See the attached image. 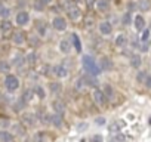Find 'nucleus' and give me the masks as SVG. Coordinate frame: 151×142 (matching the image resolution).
<instances>
[{
    "label": "nucleus",
    "mask_w": 151,
    "mask_h": 142,
    "mask_svg": "<svg viewBox=\"0 0 151 142\" xmlns=\"http://www.w3.org/2000/svg\"><path fill=\"white\" fill-rule=\"evenodd\" d=\"M82 65L85 68V71H88V74H92V76H99L101 73V65L96 64V61L91 56V55H83L82 56Z\"/></svg>",
    "instance_id": "f257e3e1"
},
{
    "label": "nucleus",
    "mask_w": 151,
    "mask_h": 142,
    "mask_svg": "<svg viewBox=\"0 0 151 142\" xmlns=\"http://www.w3.org/2000/svg\"><path fill=\"white\" fill-rule=\"evenodd\" d=\"M19 79L15 76V74H6V77H5V89L8 90V92H17L18 89H19Z\"/></svg>",
    "instance_id": "f03ea898"
},
{
    "label": "nucleus",
    "mask_w": 151,
    "mask_h": 142,
    "mask_svg": "<svg viewBox=\"0 0 151 142\" xmlns=\"http://www.w3.org/2000/svg\"><path fill=\"white\" fill-rule=\"evenodd\" d=\"M31 21V16H30V12H27L25 9H21L19 12H17L15 15V24L19 25V27H25L28 25Z\"/></svg>",
    "instance_id": "7ed1b4c3"
},
{
    "label": "nucleus",
    "mask_w": 151,
    "mask_h": 142,
    "mask_svg": "<svg viewBox=\"0 0 151 142\" xmlns=\"http://www.w3.org/2000/svg\"><path fill=\"white\" fill-rule=\"evenodd\" d=\"M67 16L71 21H79L82 18V9L77 5H71L70 8H67Z\"/></svg>",
    "instance_id": "20e7f679"
},
{
    "label": "nucleus",
    "mask_w": 151,
    "mask_h": 142,
    "mask_svg": "<svg viewBox=\"0 0 151 142\" xmlns=\"http://www.w3.org/2000/svg\"><path fill=\"white\" fill-rule=\"evenodd\" d=\"M52 27L56 30V31H65L67 30V19L64 16H55L52 19Z\"/></svg>",
    "instance_id": "39448f33"
},
{
    "label": "nucleus",
    "mask_w": 151,
    "mask_h": 142,
    "mask_svg": "<svg viewBox=\"0 0 151 142\" xmlns=\"http://www.w3.org/2000/svg\"><path fill=\"white\" fill-rule=\"evenodd\" d=\"M92 98H93V102H95L98 107H104L105 102H107V96H105L104 90H99V89H95V90H93Z\"/></svg>",
    "instance_id": "423d86ee"
},
{
    "label": "nucleus",
    "mask_w": 151,
    "mask_h": 142,
    "mask_svg": "<svg viewBox=\"0 0 151 142\" xmlns=\"http://www.w3.org/2000/svg\"><path fill=\"white\" fill-rule=\"evenodd\" d=\"M12 43L17 46H22L27 43V36L24 31H15L12 33Z\"/></svg>",
    "instance_id": "0eeeda50"
},
{
    "label": "nucleus",
    "mask_w": 151,
    "mask_h": 142,
    "mask_svg": "<svg viewBox=\"0 0 151 142\" xmlns=\"http://www.w3.org/2000/svg\"><path fill=\"white\" fill-rule=\"evenodd\" d=\"M52 71H53V74H55L58 79H64V77H67V76H68V70H67V67H65V65H62V64L55 65V67L52 68Z\"/></svg>",
    "instance_id": "6e6552de"
},
{
    "label": "nucleus",
    "mask_w": 151,
    "mask_h": 142,
    "mask_svg": "<svg viewBox=\"0 0 151 142\" xmlns=\"http://www.w3.org/2000/svg\"><path fill=\"white\" fill-rule=\"evenodd\" d=\"M12 65L14 67H17V68H21L24 64H27V58H25V55H22V53H15L14 55V58H12Z\"/></svg>",
    "instance_id": "1a4fd4ad"
},
{
    "label": "nucleus",
    "mask_w": 151,
    "mask_h": 142,
    "mask_svg": "<svg viewBox=\"0 0 151 142\" xmlns=\"http://www.w3.org/2000/svg\"><path fill=\"white\" fill-rule=\"evenodd\" d=\"M59 52L61 53H64V55H68L70 52H71V47H73V44H71V40H68V39H62L61 42H59Z\"/></svg>",
    "instance_id": "9d476101"
},
{
    "label": "nucleus",
    "mask_w": 151,
    "mask_h": 142,
    "mask_svg": "<svg viewBox=\"0 0 151 142\" xmlns=\"http://www.w3.org/2000/svg\"><path fill=\"white\" fill-rule=\"evenodd\" d=\"M0 33L3 36L12 34V22L9 19H2V22H0Z\"/></svg>",
    "instance_id": "9b49d317"
},
{
    "label": "nucleus",
    "mask_w": 151,
    "mask_h": 142,
    "mask_svg": "<svg viewBox=\"0 0 151 142\" xmlns=\"http://www.w3.org/2000/svg\"><path fill=\"white\" fill-rule=\"evenodd\" d=\"M99 33H101L102 36H110V34L113 33V25H111V22H110V21H102V22H99Z\"/></svg>",
    "instance_id": "f8f14e48"
},
{
    "label": "nucleus",
    "mask_w": 151,
    "mask_h": 142,
    "mask_svg": "<svg viewBox=\"0 0 151 142\" xmlns=\"http://www.w3.org/2000/svg\"><path fill=\"white\" fill-rule=\"evenodd\" d=\"M133 24H135V28H136L138 31H144V30H145V25H147L142 15H136V16L133 18Z\"/></svg>",
    "instance_id": "ddd939ff"
},
{
    "label": "nucleus",
    "mask_w": 151,
    "mask_h": 142,
    "mask_svg": "<svg viewBox=\"0 0 151 142\" xmlns=\"http://www.w3.org/2000/svg\"><path fill=\"white\" fill-rule=\"evenodd\" d=\"M108 8H110L108 0H96L95 2V9L98 12H105V11H108Z\"/></svg>",
    "instance_id": "4468645a"
},
{
    "label": "nucleus",
    "mask_w": 151,
    "mask_h": 142,
    "mask_svg": "<svg viewBox=\"0 0 151 142\" xmlns=\"http://www.w3.org/2000/svg\"><path fill=\"white\" fill-rule=\"evenodd\" d=\"M70 40H71V44H73V47L77 50L79 53L82 52V42H80V39H79V36L76 34V33H73L71 34V37H70Z\"/></svg>",
    "instance_id": "2eb2a0df"
},
{
    "label": "nucleus",
    "mask_w": 151,
    "mask_h": 142,
    "mask_svg": "<svg viewBox=\"0 0 151 142\" xmlns=\"http://www.w3.org/2000/svg\"><path fill=\"white\" fill-rule=\"evenodd\" d=\"M49 90L52 95H59L62 92V85L59 82H50L49 83Z\"/></svg>",
    "instance_id": "dca6fc26"
},
{
    "label": "nucleus",
    "mask_w": 151,
    "mask_h": 142,
    "mask_svg": "<svg viewBox=\"0 0 151 142\" xmlns=\"http://www.w3.org/2000/svg\"><path fill=\"white\" fill-rule=\"evenodd\" d=\"M12 15V11L6 5H0V19H9Z\"/></svg>",
    "instance_id": "f3484780"
},
{
    "label": "nucleus",
    "mask_w": 151,
    "mask_h": 142,
    "mask_svg": "<svg viewBox=\"0 0 151 142\" xmlns=\"http://www.w3.org/2000/svg\"><path fill=\"white\" fill-rule=\"evenodd\" d=\"M129 64H130L132 68H141V65H142V58H141V55H132L130 59H129Z\"/></svg>",
    "instance_id": "a211bd4d"
},
{
    "label": "nucleus",
    "mask_w": 151,
    "mask_h": 142,
    "mask_svg": "<svg viewBox=\"0 0 151 142\" xmlns=\"http://www.w3.org/2000/svg\"><path fill=\"white\" fill-rule=\"evenodd\" d=\"M11 68H12V62H9L6 59L0 61V73H2V74H9Z\"/></svg>",
    "instance_id": "6ab92c4d"
},
{
    "label": "nucleus",
    "mask_w": 151,
    "mask_h": 142,
    "mask_svg": "<svg viewBox=\"0 0 151 142\" xmlns=\"http://www.w3.org/2000/svg\"><path fill=\"white\" fill-rule=\"evenodd\" d=\"M113 67H114V64H113V61H111L108 56H104V58L101 59V68H102V70H105V71H111Z\"/></svg>",
    "instance_id": "aec40b11"
},
{
    "label": "nucleus",
    "mask_w": 151,
    "mask_h": 142,
    "mask_svg": "<svg viewBox=\"0 0 151 142\" xmlns=\"http://www.w3.org/2000/svg\"><path fill=\"white\" fill-rule=\"evenodd\" d=\"M0 142H14V135L8 130H0Z\"/></svg>",
    "instance_id": "412c9836"
},
{
    "label": "nucleus",
    "mask_w": 151,
    "mask_h": 142,
    "mask_svg": "<svg viewBox=\"0 0 151 142\" xmlns=\"http://www.w3.org/2000/svg\"><path fill=\"white\" fill-rule=\"evenodd\" d=\"M114 43H116L117 47H126V44H127V37H126L124 34H119V36H116Z\"/></svg>",
    "instance_id": "4be33fe9"
},
{
    "label": "nucleus",
    "mask_w": 151,
    "mask_h": 142,
    "mask_svg": "<svg viewBox=\"0 0 151 142\" xmlns=\"http://www.w3.org/2000/svg\"><path fill=\"white\" fill-rule=\"evenodd\" d=\"M22 123L31 127V126L36 124V117H34L33 114H24V115H22Z\"/></svg>",
    "instance_id": "5701e85b"
},
{
    "label": "nucleus",
    "mask_w": 151,
    "mask_h": 142,
    "mask_svg": "<svg viewBox=\"0 0 151 142\" xmlns=\"http://www.w3.org/2000/svg\"><path fill=\"white\" fill-rule=\"evenodd\" d=\"M36 30H37V36L39 37H45L47 34V27H46L45 22H39L37 27H36Z\"/></svg>",
    "instance_id": "b1692460"
},
{
    "label": "nucleus",
    "mask_w": 151,
    "mask_h": 142,
    "mask_svg": "<svg viewBox=\"0 0 151 142\" xmlns=\"http://www.w3.org/2000/svg\"><path fill=\"white\" fill-rule=\"evenodd\" d=\"M52 107H53V111H55L56 114H62V113L65 111V105H64V102H61V101H53Z\"/></svg>",
    "instance_id": "393cba45"
},
{
    "label": "nucleus",
    "mask_w": 151,
    "mask_h": 142,
    "mask_svg": "<svg viewBox=\"0 0 151 142\" xmlns=\"http://www.w3.org/2000/svg\"><path fill=\"white\" fill-rule=\"evenodd\" d=\"M50 123L55 126V127H61L62 126V117H61V114H53V115H50Z\"/></svg>",
    "instance_id": "a878e982"
},
{
    "label": "nucleus",
    "mask_w": 151,
    "mask_h": 142,
    "mask_svg": "<svg viewBox=\"0 0 151 142\" xmlns=\"http://www.w3.org/2000/svg\"><path fill=\"white\" fill-rule=\"evenodd\" d=\"M33 90H34V93L37 95V98H39V99H45V96H46V92H45V89H43L40 85H37V86H36Z\"/></svg>",
    "instance_id": "bb28decb"
},
{
    "label": "nucleus",
    "mask_w": 151,
    "mask_h": 142,
    "mask_svg": "<svg viewBox=\"0 0 151 142\" xmlns=\"http://www.w3.org/2000/svg\"><path fill=\"white\" fill-rule=\"evenodd\" d=\"M25 58H27V64H30V65H33V64H36V59H37V55H36V52H34V50H31V52H28V53L25 55Z\"/></svg>",
    "instance_id": "cd10ccee"
},
{
    "label": "nucleus",
    "mask_w": 151,
    "mask_h": 142,
    "mask_svg": "<svg viewBox=\"0 0 151 142\" xmlns=\"http://www.w3.org/2000/svg\"><path fill=\"white\" fill-rule=\"evenodd\" d=\"M34 95H36V93H34V90H33V89H28V90H25V92H24V95H22L21 98H22V99L28 104V102L33 99V96H34Z\"/></svg>",
    "instance_id": "c85d7f7f"
},
{
    "label": "nucleus",
    "mask_w": 151,
    "mask_h": 142,
    "mask_svg": "<svg viewBox=\"0 0 151 142\" xmlns=\"http://www.w3.org/2000/svg\"><path fill=\"white\" fill-rule=\"evenodd\" d=\"M150 8H151L150 0H139V9H141L142 12H147V11H150Z\"/></svg>",
    "instance_id": "c756f323"
},
{
    "label": "nucleus",
    "mask_w": 151,
    "mask_h": 142,
    "mask_svg": "<svg viewBox=\"0 0 151 142\" xmlns=\"http://www.w3.org/2000/svg\"><path fill=\"white\" fill-rule=\"evenodd\" d=\"M83 79H85V83H86V86H96V85H98L96 79H93V76H92V74H89V76H85Z\"/></svg>",
    "instance_id": "7c9ffc66"
},
{
    "label": "nucleus",
    "mask_w": 151,
    "mask_h": 142,
    "mask_svg": "<svg viewBox=\"0 0 151 142\" xmlns=\"http://www.w3.org/2000/svg\"><path fill=\"white\" fill-rule=\"evenodd\" d=\"M147 79H148V73H147V71H139V73L136 74V80L139 83H145Z\"/></svg>",
    "instance_id": "2f4dec72"
},
{
    "label": "nucleus",
    "mask_w": 151,
    "mask_h": 142,
    "mask_svg": "<svg viewBox=\"0 0 151 142\" xmlns=\"http://www.w3.org/2000/svg\"><path fill=\"white\" fill-rule=\"evenodd\" d=\"M132 22V12L129 11V12H126L124 15H123V18H122V24L123 25H129Z\"/></svg>",
    "instance_id": "473e14b6"
},
{
    "label": "nucleus",
    "mask_w": 151,
    "mask_h": 142,
    "mask_svg": "<svg viewBox=\"0 0 151 142\" xmlns=\"http://www.w3.org/2000/svg\"><path fill=\"white\" fill-rule=\"evenodd\" d=\"M104 93H105L107 99H111V98L114 96V90H113V87H111L110 85H105V87H104Z\"/></svg>",
    "instance_id": "72a5a7b5"
},
{
    "label": "nucleus",
    "mask_w": 151,
    "mask_h": 142,
    "mask_svg": "<svg viewBox=\"0 0 151 142\" xmlns=\"http://www.w3.org/2000/svg\"><path fill=\"white\" fill-rule=\"evenodd\" d=\"M148 39H150V30H147V28H145V30L142 31V36H141V42H147Z\"/></svg>",
    "instance_id": "f704fd0d"
},
{
    "label": "nucleus",
    "mask_w": 151,
    "mask_h": 142,
    "mask_svg": "<svg viewBox=\"0 0 151 142\" xmlns=\"http://www.w3.org/2000/svg\"><path fill=\"white\" fill-rule=\"evenodd\" d=\"M14 127H15V129H17V132H18V133H19V135H22V133H24V127H22V126H21V124H15V126H14Z\"/></svg>",
    "instance_id": "c9c22d12"
},
{
    "label": "nucleus",
    "mask_w": 151,
    "mask_h": 142,
    "mask_svg": "<svg viewBox=\"0 0 151 142\" xmlns=\"http://www.w3.org/2000/svg\"><path fill=\"white\" fill-rule=\"evenodd\" d=\"M96 124H99V126L105 124V118H104V117H98V118H96Z\"/></svg>",
    "instance_id": "e433bc0d"
},
{
    "label": "nucleus",
    "mask_w": 151,
    "mask_h": 142,
    "mask_svg": "<svg viewBox=\"0 0 151 142\" xmlns=\"http://www.w3.org/2000/svg\"><path fill=\"white\" fill-rule=\"evenodd\" d=\"M144 85H145V86H147V87H148V89H150V87H151V76H148V79H147V82H145V83H144Z\"/></svg>",
    "instance_id": "4c0bfd02"
},
{
    "label": "nucleus",
    "mask_w": 151,
    "mask_h": 142,
    "mask_svg": "<svg viewBox=\"0 0 151 142\" xmlns=\"http://www.w3.org/2000/svg\"><path fill=\"white\" fill-rule=\"evenodd\" d=\"M40 2H42V3L45 5V6H47V5H50V3L53 2V0H40Z\"/></svg>",
    "instance_id": "58836bf2"
},
{
    "label": "nucleus",
    "mask_w": 151,
    "mask_h": 142,
    "mask_svg": "<svg viewBox=\"0 0 151 142\" xmlns=\"http://www.w3.org/2000/svg\"><path fill=\"white\" fill-rule=\"evenodd\" d=\"M123 139H124V138H123V136H122V135H120V133H119V135H117V136H116V141H119V142H122V141H123Z\"/></svg>",
    "instance_id": "ea45409f"
},
{
    "label": "nucleus",
    "mask_w": 151,
    "mask_h": 142,
    "mask_svg": "<svg viewBox=\"0 0 151 142\" xmlns=\"http://www.w3.org/2000/svg\"><path fill=\"white\" fill-rule=\"evenodd\" d=\"M95 2H96V0H88V3H89V6L92 8V6H95Z\"/></svg>",
    "instance_id": "a19ab883"
},
{
    "label": "nucleus",
    "mask_w": 151,
    "mask_h": 142,
    "mask_svg": "<svg viewBox=\"0 0 151 142\" xmlns=\"http://www.w3.org/2000/svg\"><path fill=\"white\" fill-rule=\"evenodd\" d=\"M73 2H80V0H73Z\"/></svg>",
    "instance_id": "79ce46f5"
},
{
    "label": "nucleus",
    "mask_w": 151,
    "mask_h": 142,
    "mask_svg": "<svg viewBox=\"0 0 151 142\" xmlns=\"http://www.w3.org/2000/svg\"><path fill=\"white\" fill-rule=\"evenodd\" d=\"M148 123H150V124H151V117H150V121H148Z\"/></svg>",
    "instance_id": "37998d69"
},
{
    "label": "nucleus",
    "mask_w": 151,
    "mask_h": 142,
    "mask_svg": "<svg viewBox=\"0 0 151 142\" xmlns=\"http://www.w3.org/2000/svg\"><path fill=\"white\" fill-rule=\"evenodd\" d=\"M150 28H151V21H150Z\"/></svg>",
    "instance_id": "c03bdc74"
}]
</instances>
